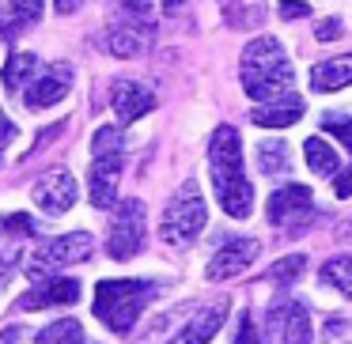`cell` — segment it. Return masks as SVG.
Wrapping results in <instances>:
<instances>
[{
	"mask_svg": "<svg viewBox=\"0 0 352 344\" xmlns=\"http://www.w3.org/2000/svg\"><path fill=\"white\" fill-rule=\"evenodd\" d=\"M208 167H212V185L220 208L231 220H246L254 212V185L243 174V144L231 125H220L208 144Z\"/></svg>",
	"mask_w": 352,
	"mask_h": 344,
	"instance_id": "6da1fadb",
	"label": "cell"
},
{
	"mask_svg": "<svg viewBox=\"0 0 352 344\" xmlns=\"http://www.w3.org/2000/svg\"><path fill=\"white\" fill-rule=\"evenodd\" d=\"M292 65L276 38H254L243 49V91L254 102H269L292 91Z\"/></svg>",
	"mask_w": 352,
	"mask_h": 344,
	"instance_id": "7a4b0ae2",
	"label": "cell"
},
{
	"mask_svg": "<svg viewBox=\"0 0 352 344\" xmlns=\"http://www.w3.org/2000/svg\"><path fill=\"white\" fill-rule=\"evenodd\" d=\"M152 295H155V288L148 280H102L99 288H95L91 310L110 333L125 336L133 325H137L140 310L152 303Z\"/></svg>",
	"mask_w": 352,
	"mask_h": 344,
	"instance_id": "3957f363",
	"label": "cell"
},
{
	"mask_svg": "<svg viewBox=\"0 0 352 344\" xmlns=\"http://www.w3.org/2000/svg\"><path fill=\"white\" fill-rule=\"evenodd\" d=\"M122 159H125V140L118 125H102L91 137V174H87V193L95 208H110L118 197L122 182Z\"/></svg>",
	"mask_w": 352,
	"mask_h": 344,
	"instance_id": "277c9868",
	"label": "cell"
},
{
	"mask_svg": "<svg viewBox=\"0 0 352 344\" xmlns=\"http://www.w3.org/2000/svg\"><path fill=\"white\" fill-rule=\"evenodd\" d=\"M205 223H208V205H205V197H201V185L190 178V182H182V190L167 200V208H163L160 238L167 246L186 250V246L197 242V235L205 231Z\"/></svg>",
	"mask_w": 352,
	"mask_h": 344,
	"instance_id": "5b68a950",
	"label": "cell"
},
{
	"mask_svg": "<svg viewBox=\"0 0 352 344\" xmlns=\"http://www.w3.org/2000/svg\"><path fill=\"white\" fill-rule=\"evenodd\" d=\"M91 250H95V242H91L87 231L57 235V238L42 242L38 250L31 253V261H27V276H46V273H54V268H61V265H80V261L91 257Z\"/></svg>",
	"mask_w": 352,
	"mask_h": 344,
	"instance_id": "8992f818",
	"label": "cell"
},
{
	"mask_svg": "<svg viewBox=\"0 0 352 344\" xmlns=\"http://www.w3.org/2000/svg\"><path fill=\"white\" fill-rule=\"evenodd\" d=\"M265 329H269V341L273 344H311L314 341V329H311V314L299 299L280 295L273 299L265 314Z\"/></svg>",
	"mask_w": 352,
	"mask_h": 344,
	"instance_id": "52a82bcc",
	"label": "cell"
},
{
	"mask_svg": "<svg viewBox=\"0 0 352 344\" xmlns=\"http://www.w3.org/2000/svg\"><path fill=\"white\" fill-rule=\"evenodd\" d=\"M140 246H144V205L133 197V200H122L114 208L110 235H107V253L114 261H129Z\"/></svg>",
	"mask_w": 352,
	"mask_h": 344,
	"instance_id": "ba28073f",
	"label": "cell"
},
{
	"mask_svg": "<svg viewBox=\"0 0 352 344\" xmlns=\"http://www.w3.org/2000/svg\"><path fill=\"white\" fill-rule=\"evenodd\" d=\"M269 223L276 227H288V231H299L303 223H311L314 216V197L307 185H288V190H276L269 197Z\"/></svg>",
	"mask_w": 352,
	"mask_h": 344,
	"instance_id": "9c48e42d",
	"label": "cell"
},
{
	"mask_svg": "<svg viewBox=\"0 0 352 344\" xmlns=\"http://www.w3.org/2000/svg\"><path fill=\"white\" fill-rule=\"evenodd\" d=\"M31 200H34V205H38L46 216L69 212V208L76 205V178H72L65 167H61V170H50V174H42L38 182H34Z\"/></svg>",
	"mask_w": 352,
	"mask_h": 344,
	"instance_id": "30bf717a",
	"label": "cell"
},
{
	"mask_svg": "<svg viewBox=\"0 0 352 344\" xmlns=\"http://www.w3.org/2000/svg\"><path fill=\"white\" fill-rule=\"evenodd\" d=\"M261 253L258 238H228V246H220V250L212 253V261H208L205 276L208 280H231V276L246 273V265H254V257Z\"/></svg>",
	"mask_w": 352,
	"mask_h": 344,
	"instance_id": "8fae6325",
	"label": "cell"
},
{
	"mask_svg": "<svg viewBox=\"0 0 352 344\" xmlns=\"http://www.w3.org/2000/svg\"><path fill=\"white\" fill-rule=\"evenodd\" d=\"M69 87H72V65L57 61V65H50L38 80H31V87L23 91V106L27 110H46V106H54V102H61L65 95H69Z\"/></svg>",
	"mask_w": 352,
	"mask_h": 344,
	"instance_id": "7c38bea8",
	"label": "cell"
},
{
	"mask_svg": "<svg viewBox=\"0 0 352 344\" xmlns=\"http://www.w3.org/2000/svg\"><path fill=\"white\" fill-rule=\"evenodd\" d=\"M152 38H155V27L148 19H125V23H114L107 31V49L114 57H140L152 49Z\"/></svg>",
	"mask_w": 352,
	"mask_h": 344,
	"instance_id": "4fadbf2b",
	"label": "cell"
},
{
	"mask_svg": "<svg viewBox=\"0 0 352 344\" xmlns=\"http://www.w3.org/2000/svg\"><path fill=\"white\" fill-rule=\"evenodd\" d=\"M110 106H114V114L122 125H133V122H140L144 114L155 110V95L148 91L144 84H137V80H118L114 91H110Z\"/></svg>",
	"mask_w": 352,
	"mask_h": 344,
	"instance_id": "5bb4252c",
	"label": "cell"
},
{
	"mask_svg": "<svg viewBox=\"0 0 352 344\" xmlns=\"http://www.w3.org/2000/svg\"><path fill=\"white\" fill-rule=\"evenodd\" d=\"M80 299V284L72 276H50L19 299V310H46V306H72Z\"/></svg>",
	"mask_w": 352,
	"mask_h": 344,
	"instance_id": "9a60e30c",
	"label": "cell"
},
{
	"mask_svg": "<svg viewBox=\"0 0 352 344\" xmlns=\"http://www.w3.org/2000/svg\"><path fill=\"white\" fill-rule=\"evenodd\" d=\"M299 117H303V95L288 91V95H280V99L258 102L254 114H250V122L261 125V129H288V125H296Z\"/></svg>",
	"mask_w": 352,
	"mask_h": 344,
	"instance_id": "2e32d148",
	"label": "cell"
},
{
	"mask_svg": "<svg viewBox=\"0 0 352 344\" xmlns=\"http://www.w3.org/2000/svg\"><path fill=\"white\" fill-rule=\"evenodd\" d=\"M223 318H228V303H216V306H205L197 318H190L182 325V333L175 336L170 344H208L216 333H220Z\"/></svg>",
	"mask_w": 352,
	"mask_h": 344,
	"instance_id": "e0dca14e",
	"label": "cell"
},
{
	"mask_svg": "<svg viewBox=\"0 0 352 344\" xmlns=\"http://www.w3.org/2000/svg\"><path fill=\"white\" fill-rule=\"evenodd\" d=\"M349 84H352V57H333V61H322L311 69V87L322 95L341 91Z\"/></svg>",
	"mask_w": 352,
	"mask_h": 344,
	"instance_id": "ac0fdd59",
	"label": "cell"
},
{
	"mask_svg": "<svg viewBox=\"0 0 352 344\" xmlns=\"http://www.w3.org/2000/svg\"><path fill=\"white\" fill-rule=\"evenodd\" d=\"M258 170L265 178L292 174V148L284 140H261L258 144Z\"/></svg>",
	"mask_w": 352,
	"mask_h": 344,
	"instance_id": "d6986e66",
	"label": "cell"
},
{
	"mask_svg": "<svg viewBox=\"0 0 352 344\" xmlns=\"http://www.w3.org/2000/svg\"><path fill=\"white\" fill-rule=\"evenodd\" d=\"M34 344H84V325H80L76 318L50 321L46 329L34 333Z\"/></svg>",
	"mask_w": 352,
	"mask_h": 344,
	"instance_id": "ffe728a7",
	"label": "cell"
},
{
	"mask_svg": "<svg viewBox=\"0 0 352 344\" xmlns=\"http://www.w3.org/2000/svg\"><path fill=\"white\" fill-rule=\"evenodd\" d=\"M303 155H307V167H311L314 174H337V167H341L337 152H333V148H329L322 137L303 140Z\"/></svg>",
	"mask_w": 352,
	"mask_h": 344,
	"instance_id": "44dd1931",
	"label": "cell"
},
{
	"mask_svg": "<svg viewBox=\"0 0 352 344\" xmlns=\"http://www.w3.org/2000/svg\"><path fill=\"white\" fill-rule=\"evenodd\" d=\"M318 276H322L326 284H333L341 295L352 299V257H349V253H337V257H329L326 265H322Z\"/></svg>",
	"mask_w": 352,
	"mask_h": 344,
	"instance_id": "7402d4cb",
	"label": "cell"
},
{
	"mask_svg": "<svg viewBox=\"0 0 352 344\" xmlns=\"http://www.w3.org/2000/svg\"><path fill=\"white\" fill-rule=\"evenodd\" d=\"M34 69H38V57L34 54H12L8 65H4V87H8V91H19L23 84H31Z\"/></svg>",
	"mask_w": 352,
	"mask_h": 344,
	"instance_id": "603a6c76",
	"label": "cell"
},
{
	"mask_svg": "<svg viewBox=\"0 0 352 344\" xmlns=\"http://www.w3.org/2000/svg\"><path fill=\"white\" fill-rule=\"evenodd\" d=\"M303 265H307V257L303 253H292V257H280L273 268H269V280L276 284V288H284V284H292V280H299V273H303Z\"/></svg>",
	"mask_w": 352,
	"mask_h": 344,
	"instance_id": "cb8c5ba5",
	"label": "cell"
},
{
	"mask_svg": "<svg viewBox=\"0 0 352 344\" xmlns=\"http://www.w3.org/2000/svg\"><path fill=\"white\" fill-rule=\"evenodd\" d=\"M322 129L333 133V137L352 152V117H344V110H329V114H322Z\"/></svg>",
	"mask_w": 352,
	"mask_h": 344,
	"instance_id": "d4e9b609",
	"label": "cell"
},
{
	"mask_svg": "<svg viewBox=\"0 0 352 344\" xmlns=\"http://www.w3.org/2000/svg\"><path fill=\"white\" fill-rule=\"evenodd\" d=\"M0 231H4V235H42L38 220H31L27 212H12V216H4V220H0Z\"/></svg>",
	"mask_w": 352,
	"mask_h": 344,
	"instance_id": "484cf974",
	"label": "cell"
},
{
	"mask_svg": "<svg viewBox=\"0 0 352 344\" xmlns=\"http://www.w3.org/2000/svg\"><path fill=\"white\" fill-rule=\"evenodd\" d=\"M235 344H261V341H258V325H254V318H250V314H243V318H239Z\"/></svg>",
	"mask_w": 352,
	"mask_h": 344,
	"instance_id": "4316f807",
	"label": "cell"
},
{
	"mask_svg": "<svg viewBox=\"0 0 352 344\" xmlns=\"http://www.w3.org/2000/svg\"><path fill=\"white\" fill-rule=\"evenodd\" d=\"M314 34H318V42H333L344 34L341 19H322V23H314Z\"/></svg>",
	"mask_w": 352,
	"mask_h": 344,
	"instance_id": "83f0119b",
	"label": "cell"
},
{
	"mask_svg": "<svg viewBox=\"0 0 352 344\" xmlns=\"http://www.w3.org/2000/svg\"><path fill=\"white\" fill-rule=\"evenodd\" d=\"M276 12H280V19H303V16H311V8H307L303 0H280V4H276Z\"/></svg>",
	"mask_w": 352,
	"mask_h": 344,
	"instance_id": "f1b7e54d",
	"label": "cell"
},
{
	"mask_svg": "<svg viewBox=\"0 0 352 344\" xmlns=\"http://www.w3.org/2000/svg\"><path fill=\"white\" fill-rule=\"evenodd\" d=\"M16 137H19V129L12 125V117L4 114V110H0V155H4V148H8Z\"/></svg>",
	"mask_w": 352,
	"mask_h": 344,
	"instance_id": "f546056e",
	"label": "cell"
},
{
	"mask_svg": "<svg viewBox=\"0 0 352 344\" xmlns=\"http://www.w3.org/2000/svg\"><path fill=\"white\" fill-rule=\"evenodd\" d=\"M333 193L341 200H349L352 197V170H344V174H337V182H333Z\"/></svg>",
	"mask_w": 352,
	"mask_h": 344,
	"instance_id": "4dcf8cb0",
	"label": "cell"
},
{
	"mask_svg": "<svg viewBox=\"0 0 352 344\" xmlns=\"http://www.w3.org/2000/svg\"><path fill=\"white\" fill-rule=\"evenodd\" d=\"M54 8H57V16H72V12L84 8V0H54Z\"/></svg>",
	"mask_w": 352,
	"mask_h": 344,
	"instance_id": "1f68e13d",
	"label": "cell"
},
{
	"mask_svg": "<svg viewBox=\"0 0 352 344\" xmlns=\"http://www.w3.org/2000/svg\"><path fill=\"white\" fill-rule=\"evenodd\" d=\"M341 333H344V321L341 318H329L326 321V336H341Z\"/></svg>",
	"mask_w": 352,
	"mask_h": 344,
	"instance_id": "d6a6232c",
	"label": "cell"
},
{
	"mask_svg": "<svg viewBox=\"0 0 352 344\" xmlns=\"http://www.w3.org/2000/svg\"><path fill=\"white\" fill-rule=\"evenodd\" d=\"M0 38H12V23H8V12L0 8Z\"/></svg>",
	"mask_w": 352,
	"mask_h": 344,
	"instance_id": "836d02e7",
	"label": "cell"
},
{
	"mask_svg": "<svg viewBox=\"0 0 352 344\" xmlns=\"http://www.w3.org/2000/svg\"><path fill=\"white\" fill-rule=\"evenodd\" d=\"M125 8H129V12H140V16H144V12H148V0H125Z\"/></svg>",
	"mask_w": 352,
	"mask_h": 344,
	"instance_id": "e575fe53",
	"label": "cell"
},
{
	"mask_svg": "<svg viewBox=\"0 0 352 344\" xmlns=\"http://www.w3.org/2000/svg\"><path fill=\"white\" fill-rule=\"evenodd\" d=\"M182 4H186V0H163V12H178Z\"/></svg>",
	"mask_w": 352,
	"mask_h": 344,
	"instance_id": "d590c367",
	"label": "cell"
},
{
	"mask_svg": "<svg viewBox=\"0 0 352 344\" xmlns=\"http://www.w3.org/2000/svg\"><path fill=\"white\" fill-rule=\"evenodd\" d=\"M341 231H344V235H352V220H349V223H344V227H341Z\"/></svg>",
	"mask_w": 352,
	"mask_h": 344,
	"instance_id": "8d00e7d4",
	"label": "cell"
},
{
	"mask_svg": "<svg viewBox=\"0 0 352 344\" xmlns=\"http://www.w3.org/2000/svg\"><path fill=\"white\" fill-rule=\"evenodd\" d=\"M0 163H4V155H0Z\"/></svg>",
	"mask_w": 352,
	"mask_h": 344,
	"instance_id": "74e56055",
	"label": "cell"
},
{
	"mask_svg": "<svg viewBox=\"0 0 352 344\" xmlns=\"http://www.w3.org/2000/svg\"><path fill=\"white\" fill-rule=\"evenodd\" d=\"M4 344H8V341H4Z\"/></svg>",
	"mask_w": 352,
	"mask_h": 344,
	"instance_id": "f35d334b",
	"label": "cell"
}]
</instances>
